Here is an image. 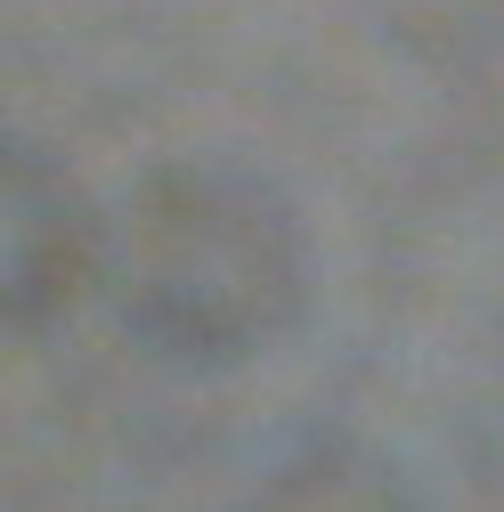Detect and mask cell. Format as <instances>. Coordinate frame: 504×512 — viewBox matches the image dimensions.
<instances>
[{
    "mask_svg": "<svg viewBox=\"0 0 504 512\" xmlns=\"http://www.w3.org/2000/svg\"><path fill=\"white\" fill-rule=\"evenodd\" d=\"M98 293L147 350L179 366H236L301 317L309 244L261 171L179 155L139 171L106 212Z\"/></svg>",
    "mask_w": 504,
    "mask_h": 512,
    "instance_id": "obj_1",
    "label": "cell"
},
{
    "mask_svg": "<svg viewBox=\"0 0 504 512\" xmlns=\"http://www.w3.org/2000/svg\"><path fill=\"white\" fill-rule=\"evenodd\" d=\"M106 212L57 171L41 147H9V220H0V269H9V326H49L74 293H98Z\"/></svg>",
    "mask_w": 504,
    "mask_h": 512,
    "instance_id": "obj_2",
    "label": "cell"
},
{
    "mask_svg": "<svg viewBox=\"0 0 504 512\" xmlns=\"http://www.w3.org/2000/svg\"><path fill=\"white\" fill-rule=\"evenodd\" d=\"M236 512H423V504L407 496V480L374 456V447L326 439V447H309V456L277 464Z\"/></svg>",
    "mask_w": 504,
    "mask_h": 512,
    "instance_id": "obj_3",
    "label": "cell"
}]
</instances>
